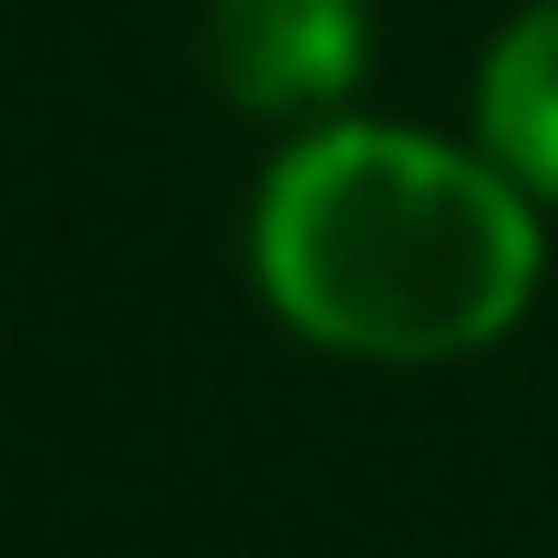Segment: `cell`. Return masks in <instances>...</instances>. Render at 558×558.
<instances>
[{
    "instance_id": "1",
    "label": "cell",
    "mask_w": 558,
    "mask_h": 558,
    "mask_svg": "<svg viewBox=\"0 0 558 558\" xmlns=\"http://www.w3.org/2000/svg\"><path fill=\"white\" fill-rule=\"evenodd\" d=\"M269 311L352 362H456L518 331L538 290V218L497 156L414 124H331L290 145L248 218Z\"/></svg>"
},
{
    "instance_id": "2",
    "label": "cell",
    "mask_w": 558,
    "mask_h": 558,
    "mask_svg": "<svg viewBox=\"0 0 558 558\" xmlns=\"http://www.w3.org/2000/svg\"><path fill=\"white\" fill-rule=\"evenodd\" d=\"M207 73L248 114H320L362 73V0H218Z\"/></svg>"
},
{
    "instance_id": "3",
    "label": "cell",
    "mask_w": 558,
    "mask_h": 558,
    "mask_svg": "<svg viewBox=\"0 0 558 558\" xmlns=\"http://www.w3.org/2000/svg\"><path fill=\"white\" fill-rule=\"evenodd\" d=\"M476 135L527 197H558V0H538L527 21H507V41L486 52Z\"/></svg>"
}]
</instances>
